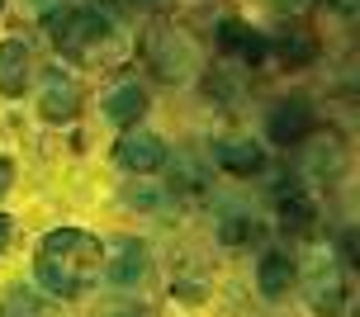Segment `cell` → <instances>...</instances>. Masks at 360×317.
Here are the masks:
<instances>
[{
	"label": "cell",
	"mask_w": 360,
	"mask_h": 317,
	"mask_svg": "<svg viewBox=\"0 0 360 317\" xmlns=\"http://www.w3.org/2000/svg\"><path fill=\"white\" fill-rule=\"evenodd\" d=\"M34 270L53 299H81L105 275V247H100V237H90L81 228H57L38 242Z\"/></svg>",
	"instance_id": "1"
},
{
	"label": "cell",
	"mask_w": 360,
	"mask_h": 317,
	"mask_svg": "<svg viewBox=\"0 0 360 317\" xmlns=\"http://www.w3.org/2000/svg\"><path fill=\"white\" fill-rule=\"evenodd\" d=\"M48 38H53L57 53L81 62V67H114L128 53L119 24L100 10H57V15H48Z\"/></svg>",
	"instance_id": "2"
},
{
	"label": "cell",
	"mask_w": 360,
	"mask_h": 317,
	"mask_svg": "<svg viewBox=\"0 0 360 317\" xmlns=\"http://www.w3.org/2000/svg\"><path fill=\"white\" fill-rule=\"evenodd\" d=\"M143 62L152 67L157 81H171V86H185V81H195L199 67H204V57H199V43L185 29L176 24H147L143 34Z\"/></svg>",
	"instance_id": "3"
},
{
	"label": "cell",
	"mask_w": 360,
	"mask_h": 317,
	"mask_svg": "<svg viewBox=\"0 0 360 317\" xmlns=\"http://www.w3.org/2000/svg\"><path fill=\"white\" fill-rule=\"evenodd\" d=\"M313 105L308 100H299V95H289V100H275L266 114V133L275 147H299V142L313 133Z\"/></svg>",
	"instance_id": "4"
},
{
	"label": "cell",
	"mask_w": 360,
	"mask_h": 317,
	"mask_svg": "<svg viewBox=\"0 0 360 317\" xmlns=\"http://www.w3.org/2000/svg\"><path fill=\"white\" fill-rule=\"evenodd\" d=\"M342 303H346V280H342V270L332 265V256H313V265H308V308L313 313H323V317H337L342 313Z\"/></svg>",
	"instance_id": "5"
},
{
	"label": "cell",
	"mask_w": 360,
	"mask_h": 317,
	"mask_svg": "<svg viewBox=\"0 0 360 317\" xmlns=\"http://www.w3.org/2000/svg\"><path fill=\"white\" fill-rule=\"evenodd\" d=\"M114 157L133 176H152V171L166 166V142L157 133H147V128H128L124 138H119V147H114Z\"/></svg>",
	"instance_id": "6"
},
{
	"label": "cell",
	"mask_w": 360,
	"mask_h": 317,
	"mask_svg": "<svg viewBox=\"0 0 360 317\" xmlns=\"http://www.w3.org/2000/svg\"><path fill=\"white\" fill-rule=\"evenodd\" d=\"M147 247L138 242V237H124V242H114V247L105 251V280L124 284V289H133V284L147 280Z\"/></svg>",
	"instance_id": "7"
},
{
	"label": "cell",
	"mask_w": 360,
	"mask_h": 317,
	"mask_svg": "<svg viewBox=\"0 0 360 317\" xmlns=\"http://www.w3.org/2000/svg\"><path fill=\"white\" fill-rule=\"evenodd\" d=\"M34 86V53L24 38H5L0 43V95H24Z\"/></svg>",
	"instance_id": "8"
},
{
	"label": "cell",
	"mask_w": 360,
	"mask_h": 317,
	"mask_svg": "<svg viewBox=\"0 0 360 317\" xmlns=\"http://www.w3.org/2000/svg\"><path fill=\"white\" fill-rule=\"evenodd\" d=\"M218 48H223V53H233L237 62H247V67L266 62V53H270L266 34L252 29L247 19H223V24H218Z\"/></svg>",
	"instance_id": "9"
},
{
	"label": "cell",
	"mask_w": 360,
	"mask_h": 317,
	"mask_svg": "<svg viewBox=\"0 0 360 317\" xmlns=\"http://www.w3.org/2000/svg\"><path fill=\"white\" fill-rule=\"evenodd\" d=\"M38 114L48 124H72L76 114H81V86L67 81V76H53L43 86V95H38Z\"/></svg>",
	"instance_id": "10"
},
{
	"label": "cell",
	"mask_w": 360,
	"mask_h": 317,
	"mask_svg": "<svg viewBox=\"0 0 360 317\" xmlns=\"http://www.w3.org/2000/svg\"><path fill=\"white\" fill-rule=\"evenodd\" d=\"M214 161L223 171H233V176H256L266 166V152L252 138H223V142H214Z\"/></svg>",
	"instance_id": "11"
},
{
	"label": "cell",
	"mask_w": 360,
	"mask_h": 317,
	"mask_svg": "<svg viewBox=\"0 0 360 317\" xmlns=\"http://www.w3.org/2000/svg\"><path fill=\"white\" fill-rule=\"evenodd\" d=\"M147 114V90L143 86H119V90H109V100H105V119L109 124H119V128H133L138 119Z\"/></svg>",
	"instance_id": "12"
},
{
	"label": "cell",
	"mask_w": 360,
	"mask_h": 317,
	"mask_svg": "<svg viewBox=\"0 0 360 317\" xmlns=\"http://www.w3.org/2000/svg\"><path fill=\"white\" fill-rule=\"evenodd\" d=\"M275 57L285 62V67H308L313 57H318V38L308 34V29H280V38H266Z\"/></svg>",
	"instance_id": "13"
},
{
	"label": "cell",
	"mask_w": 360,
	"mask_h": 317,
	"mask_svg": "<svg viewBox=\"0 0 360 317\" xmlns=\"http://www.w3.org/2000/svg\"><path fill=\"white\" fill-rule=\"evenodd\" d=\"M280 223H285V232H294V237H308V232L318 228V204H313L304 190L280 194Z\"/></svg>",
	"instance_id": "14"
},
{
	"label": "cell",
	"mask_w": 360,
	"mask_h": 317,
	"mask_svg": "<svg viewBox=\"0 0 360 317\" xmlns=\"http://www.w3.org/2000/svg\"><path fill=\"white\" fill-rule=\"evenodd\" d=\"M294 261L289 256H280V251H266L261 256V265H256V280H261V294H270V299H280V294H289V284H294Z\"/></svg>",
	"instance_id": "15"
},
{
	"label": "cell",
	"mask_w": 360,
	"mask_h": 317,
	"mask_svg": "<svg viewBox=\"0 0 360 317\" xmlns=\"http://www.w3.org/2000/svg\"><path fill=\"white\" fill-rule=\"evenodd\" d=\"M5 317H43V303L34 294H24V289H10L5 294Z\"/></svg>",
	"instance_id": "16"
},
{
	"label": "cell",
	"mask_w": 360,
	"mask_h": 317,
	"mask_svg": "<svg viewBox=\"0 0 360 317\" xmlns=\"http://www.w3.org/2000/svg\"><path fill=\"white\" fill-rule=\"evenodd\" d=\"M247 237H256V223H247V218H228L223 223V242H247Z\"/></svg>",
	"instance_id": "17"
},
{
	"label": "cell",
	"mask_w": 360,
	"mask_h": 317,
	"mask_svg": "<svg viewBox=\"0 0 360 317\" xmlns=\"http://www.w3.org/2000/svg\"><path fill=\"white\" fill-rule=\"evenodd\" d=\"M323 10H332V15L351 19V15H356V0H323Z\"/></svg>",
	"instance_id": "18"
},
{
	"label": "cell",
	"mask_w": 360,
	"mask_h": 317,
	"mask_svg": "<svg viewBox=\"0 0 360 317\" xmlns=\"http://www.w3.org/2000/svg\"><path fill=\"white\" fill-rule=\"evenodd\" d=\"M10 185H15V166H10V161L0 157V199L10 194Z\"/></svg>",
	"instance_id": "19"
},
{
	"label": "cell",
	"mask_w": 360,
	"mask_h": 317,
	"mask_svg": "<svg viewBox=\"0 0 360 317\" xmlns=\"http://www.w3.org/2000/svg\"><path fill=\"white\" fill-rule=\"evenodd\" d=\"M10 237H15V223H10V218H5V213H0V251L10 247Z\"/></svg>",
	"instance_id": "20"
},
{
	"label": "cell",
	"mask_w": 360,
	"mask_h": 317,
	"mask_svg": "<svg viewBox=\"0 0 360 317\" xmlns=\"http://www.w3.org/2000/svg\"><path fill=\"white\" fill-rule=\"evenodd\" d=\"M133 5H152V0H133Z\"/></svg>",
	"instance_id": "21"
},
{
	"label": "cell",
	"mask_w": 360,
	"mask_h": 317,
	"mask_svg": "<svg viewBox=\"0 0 360 317\" xmlns=\"http://www.w3.org/2000/svg\"><path fill=\"white\" fill-rule=\"evenodd\" d=\"M0 10H5V0H0Z\"/></svg>",
	"instance_id": "22"
}]
</instances>
